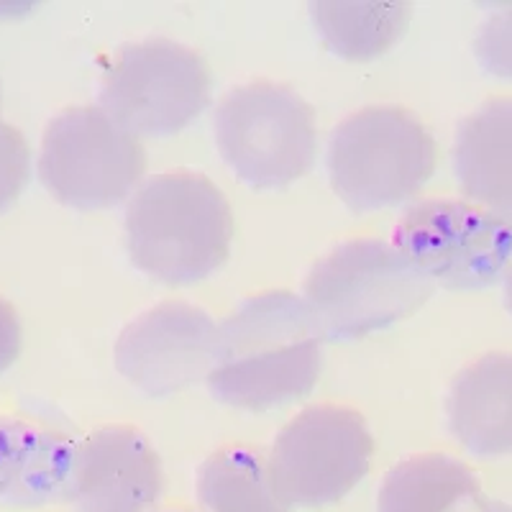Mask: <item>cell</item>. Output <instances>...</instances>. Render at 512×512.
Returning a JSON list of instances; mask_svg holds the SVG:
<instances>
[{
  "mask_svg": "<svg viewBox=\"0 0 512 512\" xmlns=\"http://www.w3.org/2000/svg\"><path fill=\"white\" fill-rule=\"evenodd\" d=\"M323 369V336L303 297L285 290L249 297L216 333L208 390L241 410L280 408L310 395Z\"/></svg>",
  "mask_w": 512,
  "mask_h": 512,
  "instance_id": "6da1fadb",
  "label": "cell"
},
{
  "mask_svg": "<svg viewBox=\"0 0 512 512\" xmlns=\"http://www.w3.org/2000/svg\"><path fill=\"white\" fill-rule=\"evenodd\" d=\"M233 213L205 175L172 172L146 180L126 208L134 267L164 285H192L226 264Z\"/></svg>",
  "mask_w": 512,
  "mask_h": 512,
  "instance_id": "7a4b0ae2",
  "label": "cell"
},
{
  "mask_svg": "<svg viewBox=\"0 0 512 512\" xmlns=\"http://www.w3.org/2000/svg\"><path fill=\"white\" fill-rule=\"evenodd\" d=\"M472 505H474V512H512V507L505 505V502L487 500V497H482V495H479Z\"/></svg>",
  "mask_w": 512,
  "mask_h": 512,
  "instance_id": "44dd1931",
  "label": "cell"
},
{
  "mask_svg": "<svg viewBox=\"0 0 512 512\" xmlns=\"http://www.w3.org/2000/svg\"><path fill=\"white\" fill-rule=\"evenodd\" d=\"M210 103V70L172 39L126 44L100 82V108L134 136H169Z\"/></svg>",
  "mask_w": 512,
  "mask_h": 512,
  "instance_id": "ba28073f",
  "label": "cell"
},
{
  "mask_svg": "<svg viewBox=\"0 0 512 512\" xmlns=\"http://www.w3.org/2000/svg\"><path fill=\"white\" fill-rule=\"evenodd\" d=\"M144 172L146 152L139 136L118 126L100 105L67 108L49 121L41 139L39 177L67 208H116Z\"/></svg>",
  "mask_w": 512,
  "mask_h": 512,
  "instance_id": "8992f818",
  "label": "cell"
},
{
  "mask_svg": "<svg viewBox=\"0 0 512 512\" xmlns=\"http://www.w3.org/2000/svg\"><path fill=\"white\" fill-rule=\"evenodd\" d=\"M21 351V323L11 305L0 297V374L6 372Z\"/></svg>",
  "mask_w": 512,
  "mask_h": 512,
  "instance_id": "ffe728a7",
  "label": "cell"
},
{
  "mask_svg": "<svg viewBox=\"0 0 512 512\" xmlns=\"http://www.w3.org/2000/svg\"><path fill=\"white\" fill-rule=\"evenodd\" d=\"M448 431L477 459L512 456V354H487L456 374Z\"/></svg>",
  "mask_w": 512,
  "mask_h": 512,
  "instance_id": "7c38bea8",
  "label": "cell"
},
{
  "mask_svg": "<svg viewBox=\"0 0 512 512\" xmlns=\"http://www.w3.org/2000/svg\"><path fill=\"white\" fill-rule=\"evenodd\" d=\"M474 54L489 75L512 80V6L497 8L482 21Z\"/></svg>",
  "mask_w": 512,
  "mask_h": 512,
  "instance_id": "ac0fdd59",
  "label": "cell"
},
{
  "mask_svg": "<svg viewBox=\"0 0 512 512\" xmlns=\"http://www.w3.org/2000/svg\"><path fill=\"white\" fill-rule=\"evenodd\" d=\"M167 512H190V510H167Z\"/></svg>",
  "mask_w": 512,
  "mask_h": 512,
  "instance_id": "603a6c76",
  "label": "cell"
},
{
  "mask_svg": "<svg viewBox=\"0 0 512 512\" xmlns=\"http://www.w3.org/2000/svg\"><path fill=\"white\" fill-rule=\"evenodd\" d=\"M454 172L474 205L512 218V98H492L456 128Z\"/></svg>",
  "mask_w": 512,
  "mask_h": 512,
  "instance_id": "5bb4252c",
  "label": "cell"
},
{
  "mask_svg": "<svg viewBox=\"0 0 512 512\" xmlns=\"http://www.w3.org/2000/svg\"><path fill=\"white\" fill-rule=\"evenodd\" d=\"M372 454V431L359 410L323 402L282 428L267 472L287 510H315L344 500L369 474Z\"/></svg>",
  "mask_w": 512,
  "mask_h": 512,
  "instance_id": "52a82bcc",
  "label": "cell"
},
{
  "mask_svg": "<svg viewBox=\"0 0 512 512\" xmlns=\"http://www.w3.org/2000/svg\"><path fill=\"white\" fill-rule=\"evenodd\" d=\"M162 492L157 448L134 425H105L77 446L70 500L80 512H149Z\"/></svg>",
  "mask_w": 512,
  "mask_h": 512,
  "instance_id": "8fae6325",
  "label": "cell"
},
{
  "mask_svg": "<svg viewBox=\"0 0 512 512\" xmlns=\"http://www.w3.org/2000/svg\"><path fill=\"white\" fill-rule=\"evenodd\" d=\"M505 303H507V310H510V315H512V264H510V269H507V274H505Z\"/></svg>",
  "mask_w": 512,
  "mask_h": 512,
  "instance_id": "7402d4cb",
  "label": "cell"
},
{
  "mask_svg": "<svg viewBox=\"0 0 512 512\" xmlns=\"http://www.w3.org/2000/svg\"><path fill=\"white\" fill-rule=\"evenodd\" d=\"M303 290L323 341H356L415 313L433 282L395 244L351 239L310 269Z\"/></svg>",
  "mask_w": 512,
  "mask_h": 512,
  "instance_id": "3957f363",
  "label": "cell"
},
{
  "mask_svg": "<svg viewBox=\"0 0 512 512\" xmlns=\"http://www.w3.org/2000/svg\"><path fill=\"white\" fill-rule=\"evenodd\" d=\"M392 244L433 285L487 290L512 264V218L461 200H420L405 210Z\"/></svg>",
  "mask_w": 512,
  "mask_h": 512,
  "instance_id": "9c48e42d",
  "label": "cell"
},
{
  "mask_svg": "<svg viewBox=\"0 0 512 512\" xmlns=\"http://www.w3.org/2000/svg\"><path fill=\"white\" fill-rule=\"evenodd\" d=\"M436 169V141L400 105H369L333 128L328 177L356 213L395 208L415 198Z\"/></svg>",
  "mask_w": 512,
  "mask_h": 512,
  "instance_id": "277c9868",
  "label": "cell"
},
{
  "mask_svg": "<svg viewBox=\"0 0 512 512\" xmlns=\"http://www.w3.org/2000/svg\"><path fill=\"white\" fill-rule=\"evenodd\" d=\"M77 443L62 433L0 415V502L47 505L70 497Z\"/></svg>",
  "mask_w": 512,
  "mask_h": 512,
  "instance_id": "4fadbf2b",
  "label": "cell"
},
{
  "mask_svg": "<svg viewBox=\"0 0 512 512\" xmlns=\"http://www.w3.org/2000/svg\"><path fill=\"white\" fill-rule=\"evenodd\" d=\"M198 495L208 512H287L267 472V459L249 446L210 454L198 474Z\"/></svg>",
  "mask_w": 512,
  "mask_h": 512,
  "instance_id": "e0dca14e",
  "label": "cell"
},
{
  "mask_svg": "<svg viewBox=\"0 0 512 512\" xmlns=\"http://www.w3.org/2000/svg\"><path fill=\"white\" fill-rule=\"evenodd\" d=\"M216 144L254 190H285L308 175L318 154L315 111L280 82H246L216 108Z\"/></svg>",
  "mask_w": 512,
  "mask_h": 512,
  "instance_id": "5b68a950",
  "label": "cell"
},
{
  "mask_svg": "<svg viewBox=\"0 0 512 512\" xmlns=\"http://www.w3.org/2000/svg\"><path fill=\"white\" fill-rule=\"evenodd\" d=\"M482 495L474 469L446 454H423L392 466L377 497V512H454Z\"/></svg>",
  "mask_w": 512,
  "mask_h": 512,
  "instance_id": "9a60e30c",
  "label": "cell"
},
{
  "mask_svg": "<svg viewBox=\"0 0 512 512\" xmlns=\"http://www.w3.org/2000/svg\"><path fill=\"white\" fill-rule=\"evenodd\" d=\"M216 320L182 300L154 305L118 336L116 367L146 397H169L208 377Z\"/></svg>",
  "mask_w": 512,
  "mask_h": 512,
  "instance_id": "30bf717a",
  "label": "cell"
},
{
  "mask_svg": "<svg viewBox=\"0 0 512 512\" xmlns=\"http://www.w3.org/2000/svg\"><path fill=\"white\" fill-rule=\"evenodd\" d=\"M310 16L333 54L374 59L405 34L410 8L402 3H313Z\"/></svg>",
  "mask_w": 512,
  "mask_h": 512,
  "instance_id": "2e32d148",
  "label": "cell"
},
{
  "mask_svg": "<svg viewBox=\"0 0 512 512\" xmlns=\"http://www.w3.org/2000/svg\"><path fill=\"white\" fill-rule=\"evenodd\" d=\"M31 175V152L18 128L0 121V213L11 208Z\"/></svg>",
  "mask_w": 512,
  "mask_h": 512,
  "instance_id": "d6986e66",
  "label": "cell"
}]
</instances>
